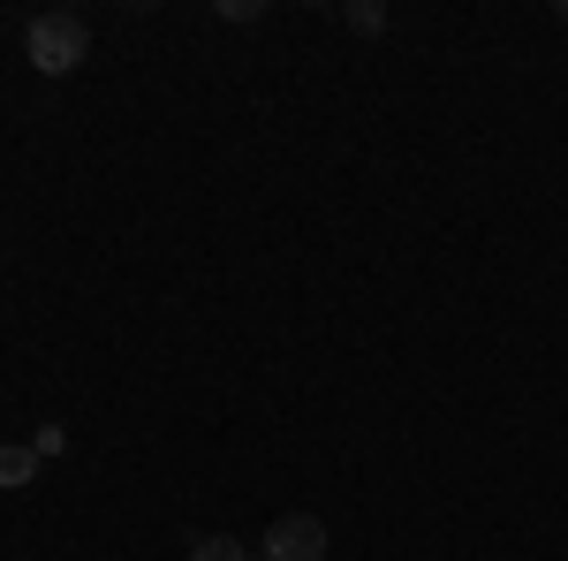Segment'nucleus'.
<instances>
[{
    "label": "nucleus",
    "instance_id": "nucleus-1",
    "mask_svg": "<svg viewBox=\"0 0 568 561\" xmlns=\"http://www.w3.org/2000/svg\"><path fill=\"white\" fill-rule=\"evenodd\" d=\"M23 53H31V69H39V77H69V69H84V53H91L84 16H69V8L31 16V23H23Z\"/></svg>",
    "mask_w": 568,
    "mask_h": 561
},
{
    "label": "nucleus",
    "instance_id": "nucleus-2",
    "mask_svg": "<svg viewBox=\"0 0 568 561\" xmlns=\"http://www.w3.org/2000/svg\"><path fill=\"white\" fill-rule=\"evenodd\" d=\"M265 561H326V517H273L265 523Z\"/></svg>",
    "mask_w": 568,
    "mask_h": 561
},
{
    "label": "nucleus",
    "instance_id": "nucleus-3",
    "mask_svg": "<svg viewBox=\"0 0 568 561\" xmlns=\"http://www.w3.org/2000/svg\"><path fill=\"white\" fill-rule=\"evenodd\" d=\"M190 561H251V547L227 539V531H197V539H190Z\"/></svg>",
    "mask_w": 568,
    "mask_h": 561
},
{
    "label": "nucleus",
    "instance_id": "nucleus-4",
    "mask_svg": "<svg viewBox=\"0 0 568 561\" xmlns=\"http://www.w3.org/2000/svg\"><path fill=\"white\" fill-rule=\"evenodd\" d=\"M39 448H16V440H8V448H0V485H31V478H39Z\"/></svg>",
    "mask_w": 568,
    "mask_h": 561
},
{
    "label": "nucleus",
    "instance_id": "nucleus-5",
    "mask_svg": "<svg viewBox=\"0 0 568 561\" xmlns=\"http://www.w3.org/2000/svg\"><path fill=\"white\" fill-rule=\"evenodd\" d=\"M349 31H387V8H372V0H356V8H349Z\"/></svg>",
    "mask_w": 568,
    "mask_h": 561
},
{
    "label": "nucleus",
    "instance_id": "nucleus-6",
    "mask_svg": "<svg viewBox=\"0 0 568 561\" xmlns=\"http://www.w3.org/2000/svg\"><path fill=\"white\" fill-rule=\"evenodd\" d=\"M31 448H39V455H61V448H69V432H61V425H39V440H31Z\"/></svg>",
    "mask_w": 568,
    "mask_h": 561
},
{
    "label": "nucleus",
    "instance_id": "nucleus-7",
    "mask_svg": "<svg viewBox=\"0 0 568 561\" xmlns=\"http://www.w3.org/2000/svg\"><path fill=\"white\" fill-rule=\"evenodd\" d=\"M561 23H568V0H561Z\"/></svg>",
    "mask_w": 568,
    "mask_h": 561
}]
</instances>
